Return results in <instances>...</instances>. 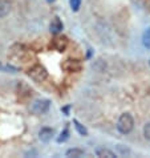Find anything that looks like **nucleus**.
Masks as SVG:
<instances>
[{
    "instance_id": "f257e3e1",
    "label": "nucleus",
    "mask_w": 150,
    "mask_h": 158,
    "mask_svg": "<svg viewBox=\"0 0 150 158\" xmlns=\"http://www.w3.org/2000/svg\"><path fill=\"white\" fill-rule=\"evenodd\" d=\"M134 128V118L130 113H122L117 121V130L121 134H129Z\"/></svg>"
},
{
    "instance_id": "f03ea898",
    "label": "nucleus",
    "mask_w": 150,
    "mask_h": 158,
    "mask_svg": "<svg viewBox=\"0 0 150 158\" xmlns=\"http://www.w3.org/2000/svg\"><path fill=\"white\" fill-rule=\"evenodd\" d=\"M28 76L32 78L33 81L36 82H43L47 80L48 77V72L47 69L43 67V65H35V67H32L28 71Z\"/></svg>"
},
{
    "instance_id": "7ed1b4c3",
    "label": "nucleus",
    "mask_w": 150,
    "mask_h": 158,
    "mask_svg": "<svg viewBox=\"0 0 150 158\" xmlns=\"http://www.w3.org/2000/svg\"><path fill=\"white\" fill-rule=\"evenodd\" d=\"M51 108V101L48 98H39L32 104L31 106V110H32L35 114H44L49 110Z\"/></svg>"
},
{
    "instance_id": "20e7f679",
    "label": "nucleus",
    "mask_w": 150,
    "mask_h": 158,
    "mask_svg": "<svg viewBox=\"0 0 150 158\" xmlns=\"http://www.w3.org/2000/svg\"><path fill=\"white\" fill-rule=\"evenodd\" d=\"M63 69L64 71H67V72H70V73H73V72H80L81 71V63L80 61H77V60H65L64 63H63Z\"/></svg>"
},
{
    "instance_id": "39448f33",
    "label": "nucleus",
    "mask_w": 150,
    "mask_h": 158,
    "mask_svg": "<svg viewBox=\"0 0 150 158\" xmlns=\"http://www.w3.org/2000/svg\"><path fill=\"white\" fill-rule=\"evenodd\" d=\"M52 47L59 52H64L68 47V39L64 37V36L56 37V39H53V41H52Z\"/></svg>"
},
{
    "instance_id": "423d86ee",
    "label": "nucleus",
    "mask_w": 150,
    "mask_h": 158,
    "mask_svg": "<svg viewBox=\"0 0 150 158\" xmlns=\"http://www.w3.org/2000/svg\"><path fill=\"white\" fill-rule=\"evenodd\" d=\"M63 29H64V24H63V21L60 20V17H59V16H55L53 19H52V21H51V25H49V31H51V33L57 35V33H60Z\"/></svg>"
},
{
    "instance_id": "0eeeda50",
    "label": "nucleus",
    "mask_w": 150,
    "mask_h": 158,
    "mask_svg": "<svg viewBox=\"0 0 150 158\" xmlns=\"http://www.w3.org/2000/svg\"><path fill=\"white\" fill-rule=\"evenodd\" d=\"M55 134V130L51 129V128H41L40 131H39V138H40L41 142H49L52 137H53Z\"/></svg>"
},
{
    "instance_id": "6e6552de",
    "label": "nucleus",
    "mask_w": 150,
    "mask_h": 158,
    "mask_svg": "<svg viewBox=\"0 0 150 158\" xmlns=\"http://www.w3.org/2000/svg\"><path fill=\"white\" fill-rule=\"evenodd\" d=\"M12 3L10 0H0V17H6L11 14Z\"/></svg>"
},
{
    "instance_id": "1a4fd4ad",
    "label": "nucleus",
    "mask_w": 150,
    "mask_h": 158,
    "mask_svg": "<svg viewBox=\"0 0 150 158\" xmlns=\"http://www.w3.org/2000/svg\"><path fill=\"white\" fill-rule=\"evenodd\" d=\"M94 154H96L97 157H101V158H104V157L116 158V157H117L116 153H113L112 150H109V149H105V148H102V146L96 148V149H94Z\"/></svg>"
},
{
    "instance_id": "9d476101",
    "label": "nucleus",
    "mask_w": 150,
    "mask_h": 158,
    "mask_svg": "<svg viewBox=\"0 0 150 158\" xmlns=\"http://www.w3.org/2000/svg\"><path fill=\"white\" fill-rule=\"evenodd\" d=\"M67 157H74V158H80V157H84L85 156V152L82 149H77V148H73V149H69L65 153Z\"/></svg>"
},
{
    "instance_id": "9b49d317",
    "label": "nucleus",
    "mask_w": 150,
    "mask_h": 158,
    "mask_svg": "<svg viewBox=\"0 0 150 158\" xmlns=\"http://www.w3.org/2000/svg\"><path fill=\"white\" fill-rule=\"evenodd\" d=\"M73 125H74V129L77 130V133L80 134V135H84V137L88 135V129L82 124H80L77 120H73Z\"/></svg>"
},
{
    "instance_id": "f8f14e48",
    "label": "nucleus",
    "mask_w": 150,
    "mask_h": 158,
    "mask_svg": "<svg viewBox=\"0 0 150 158\" xmlns=\"http://www.w3.org/2000/svg\"><path fill=\"white\" fill-rule=\"evenodd\" d=\"M142 44H144L145 48L150 49V27L144 31V33H142Z\"/></svg>"
},
{
    "instance_id": "ddd939ff",
    "label": "nucleus",
    "mask_w": 150,
    "mask_h": 158,
    "mask_svg": "<svg viewBox=\"0 0 150 158\" xmlns=\"http://www.w3.org/2000/svg\"><path fill=\"white\" fill-rule=\"evenodd\" d=\"M68 139H69V130H68V128H65V129L60 133V137L57 138V142H59V143H61V142H67Z\"/></svg>"
},
{
    "instance_id": "4468645a",
    "label": "nucleus",
    "mask_w": 150,
    "mask_h": 158,
    "mask_svg": "<svg viewBox=\"0 0 150 158\" xmlns=\"http://www.w3.org/2000/svg\"><path fill=\"white\" fill-rule=\"evenodd\" d=\"M69 4H70V8H72L73 12H77L81 7V0H69Z\"/></svg>"
},
{
    "instance_id": "2eb2a0df",
    "label": "nucleus",
    "mask_w": 150,
    "mask_h": 158,
    "mask_svg": "<svg viewBox=\"0 0 150 158\" xmlns=\"http://www.w3.org/2000/svg\"><path fill=\"white\" fill-rule=\"evenodd\" d=\"M144 135L148 141H150V121L144 126Z\"/></svg>"
},
{
    "instance_id": "dca6fc26",
    "label": "nucleus",
    "mask_w": 150,
    "mask_h": 158,
    "mask_svg": "<svg viewBox=\"0 0 150 158\" xmlns=\"http://www.w3.org/2000/svg\"><path fill=\"white\" fill-rule=\"evenodd\" d=\"M117 149L121 152V154H122V156H126V154H129V153H130L129 149H127V148H126V149H125V148H122V145H117Z\"/></svg>"
},
{
    "instance_id": "f3484780",
    "label": "nucleus",
    "mask_w": 150,
    "mask_h": 158,
    "mask_svg": "<svg viewBox=\"0 0 150 158\" xmlns=\"http://www.w3.org/2000/svg\"><path fill=\"white\" fill-rule=\"evenodd\" d=\"M69 110H70V105H67V106L61 108V112H63L65 116H69Z\"/></svg>"
},
{
    "instance_id": "a211bd4d",
    "label": "nucleus",
    "mask_w": 150,
    "mask_h": 158,
    "mask_svg": "<svg viewBox=\"0 0 150 158\" xmlns=\"http://www.w3.org/2000/svg\"><path fill=\"white\" fill-rule=\"evenodd\" d=\"M47 2H48V3H53L55 0H47Z\"/></svg>"
},
{
    "instance_id": "6ab92c4d",
    "label": "nucleus",
    "mask_w": 150,
    "mask_h": 158,
    "mask_svg": "<svg viewBox=\"0 0 150 158\" xmlns=\"http://www.w3.org/2000/svg\"><path fill=\"white\" fill-rule=\"evenodd\" d=\"M149 65H150V60H149Z\"/></svg>"
}]
</instances>
